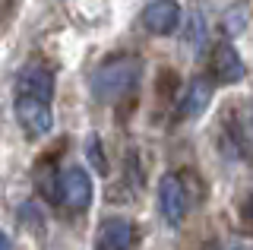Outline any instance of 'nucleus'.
<instances>
[{"instance_id": "2eb2a0df", "label": "nucleus", "mask_w": 253, "mask_h": 250, "mask_svg": "<svg viewBox=\"0 0 253 250\" xmlns=\"http://www.w3.org/2000/svg\"><path fill=\"white\" fill-rule=\"evenodd\" d=\"M95 250H121V247H108V244H95Z\"/></svg>"}, {"instance_id": "f8f14e48", "label": "nucleus", "mask_w": 253, "mask_h": 250, "mask_svg": "<svg viewBox=\"0 0 253 250\" xmlns=\"http://www.w3.org/2000/svg\"><path fill=\"white\" fill-rule=\"evenodd\" d=\"M89 159H92V165L98 171H105V152H101L98 136H89Z\"/></svg>"}, {"instance_id": "7ed1b4c3", "label": "nucleus", "mask_w": 253, "mask_h": 250, "mask_svg": "<svg viewBox=\"0 0 253 250\" xmlns=\"http://www.w3.org/2000/svg\"><path fill=\"white\" fill-rule=\"evenodd\" d=\"M13 111H16V121H19L22 133L32 136V139H42V136H47L54 130V108H51V101L16 95L13 98Z\"/></svg>"}, {"instance_id": "f3484780", "label": "nucleus", "mask_w": 253, "mask_h": 250, "mask_svg": "<svg viewBox=\"0 0 253 250\" xmlns=\"http://www.w3.org/2000/svg\"><path fill=\"white\" fill-rule=\"evenodd\" d=\"M234 250H244V247H234Z\"/></svg>"}, {"instance_id": "9b49d317", "label": "nucleus", "mask_w": 253, "mask_h": 250, "mask_svg": "<svg viewBox=\"0 0 253 250\" xmlns=\"http://www.w3.org/2000/svg\"><path fill=\"white\" fill-rule=\"evenodd\" d=\"M187 26V44L190 48H200V42H203V35H206V26H203V16L200 13H193V16H190V22H184Z\"/></svg>"}, {"instance_id": "39448f33", "label": "nucleus", "mask_w": 253, "mask_h": 250, "mask_svg": "<svg viewBox=\"0 0 253 250\" xmlns=\"http://www.w3.org/2000/svg\"><path fill=\"white\" fill-rule=\"evenodd\" d=\"M16 95L54 101V70L47 64H38V60L26 64L16 73Z\"/></svg>"}, {"instance_id": "9d476101", "label": "nucleus", "mask_w": 253, "mask_h": 250, "mask_svg": "<svg viewBox=\"0 0 253 250\" xmlns=\"http://www.w3.org/2000/svg\"><path fill=\"white\" fill-rule=\"evenodd\" d=\"M244 26H247V6H234V10L225 13V19H221V29H225V35H241Z\"/></svg>"}, {"instance_id": "20e7f679", "label": "nucleus", "mask_w": 253, "mask_h": 250, "mask_svg": "<svg viewBox=\"0 0 253 250\" xmlns=\"http://www.w3.org/2000/svg\"><path fill=\"white\" fill-rule=\"evenodd\" d=\"M187 209H190V197H187V184L180 174H165L162 181H158V212L162 218L171 225V228H177V225H184L187 218Z\"/></svg>"}, {"instance_id": "4468645a", "label": "nucleus", "mask_w": 253, "mask_h": 250, "mask_svg": "<svg viewBox=\"0 0 253 250\" xmlns=\"http://www.w3.org/2000/svg\"><path fill=\"white\" fill-rule=\"evenodd\" d=\"M0 250H13V241L6 238V231H0Z\"/></svg>"}, {"instance_id": "dca6fc26", "label": "nucleus", "mask_w": 253, "mask_h": 250, "mask_svg": "<svg viewBox=\"0 0 253 250\" xmlns=\"http://www.w3.org/2000/svg\"><path fill=\"white\" fill-rule=\"evenodd\" d=\"M250 130H253V101H250Z\"/></svg>"}, {"instance_id": "f03ea898", "label": "nucleus", "mask_w": 253, "mask_h": 250, "mask_svg": "<svg viewBox=\"0 0 253 250\" xmlns=\"http://www.w3.org/2000/svg\"><path fill=\"white\" fill-rule=\"evenodd\" d=\"M92 177L83 165H67L57 174V203L70 212H85L92 206Z\"/></svg>"}, {"instance_id": "0eeeda50", "label": "nucleus", "mask_w": 253, "mask_h": 250, "mask_svg": "<svg viewBox=\"0 0 253 250\" xmlns=\"http://www.w3.org/2000/svg\"><path fill=\"white\" fill-rule=\"evenodd\" d=\"M209 70H212V76H215V83H241L244 73H247V67H244L237 48H234V44H228V42H221V44L212 48Z\"/></svg>"}, {"instance_id": "f257e3e1", "label": "nucleus", "mask_w": 253, "mask_h": 250, "mask_svg": "<svg viewBox=\"0 0 253 250\" xmlns=\"http://www.w3.org/2000/svg\"><path fill=\"white\" fill-rule=\"evenodd\" d=\"M139 73H142L139 57L121 54V57H111L95 70L92 80H89V89L98 101H117L139 83Z\"/></svg>"}, {"instance_id": "ddd939ff", "label": "nucleus", "mask_w": 253, "mask_h": 250, "mask_svg": "<svg viewBox=\"0 0 253 250\" xmlns=\"http://www.w3.org/2000/svg\"><path fill=\"white\" fill-rule=\"evenodd\" d=\"M244 222H247V228L253 231V193H250V200L244 203Z\"/></svg>"}, {"instance_id": "423d86ee", "label": "nucleus", "mask_w": 253, "mask_h": 250, "mask_svg": "<svg viewBox=\"0 0 253 250\" xmlns=\"http://www.w3.org/2000/svg\"><path fill=\"white\" fill-rule=\"evenodd\" d=\"M180 19H184V13H180L177 0H152V3H146V10H142V26H146V32H152V35L177 32Z\"/></svg>"}, {"instance_id": "6e6552de", "label": "nucleus", "mask_w": 253, "mask_h": 250, "mask_svg": "<svg viewBox=\"0 0 253 250\" xmlns=\"http://www.w3.org/2000/svg\"><path fill=\"white\" fill-rule=\"evenodd\" d=\"M98 244L108 247H121V250H133V225L121 215H108L98 225Z\"/></svg>"}, {"instance_id": "1a4fd4ad", "label": "nucleus", "mask_w": 253, "mask_h": 250, "mask_svg": "<svg viewBox=\"0 0 253 250\" xmlns=\"http://www.w3.org/2000/svg\"><path fill=\"white\" fill-rule=\"evenodd\" d=\"M209 98H212V85L206 80L190 83L187 95H184V101H180V114L184 117H200L206 108H209Z\"/></svg>"}]
</instances>
